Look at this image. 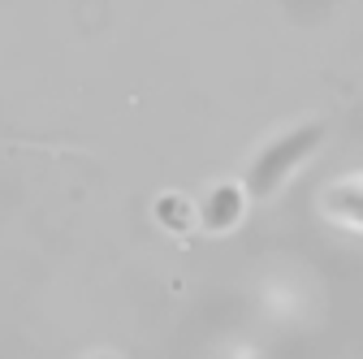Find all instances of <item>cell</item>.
<instances>
[{"mask_svg":"<svg viewBox=\"0 0 363 359\" xmlns=\"http://www.w3.org/2000/svg\"><path fill=\"white\" fill-rule=\"evenodd\" d=\"M320 139H325V130H320V126H303V130L286 134L281 143H272V148L255 160V169H251V177H247L251 195H268V191L277 187L286 173H294V169L307 160V152L320 143Z\"/></svg>","mask_w":363,"mask_h":359,"instance_id":"6da1fadb","label":"cell"},{"mask_svg":"<svg viewBox=\"0 0 363 359\" xmlns=\"http://www.w3.org/2000/svg\"><path fill=\"white\" fill-rule=\"evenodd\" d=\"M325 204H329L333 216L350 221V226H363V182H342V187H333V191L325 195Z\"/></svg>","mask_w":363,"mask_h":359,"instance_id":"7a4b0ae2","label":"cell"}]
</instances>
